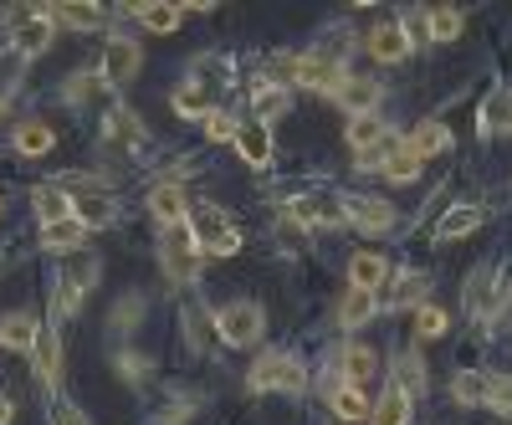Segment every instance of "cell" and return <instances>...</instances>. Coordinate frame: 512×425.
Listing matches in <instances>:
<instances>
[{
	"mask_svg": "<svg viewBox=\"0 0 512 425\" xmlns=\"http://www.w3.org/2000/svg\"><path fill=\"white\" fill-rule=\"evenodd\" d=\"M236 154L251 164V169H262V164H272V129L267 123H256V118H246L241 129H236Z\"/></svg>",
	"mask_w": 512,
	"mask_h": 425,
	"instance_id": "7c38bea8",
	"label": "cell"
},
{
	"mask_svg": "<svg viewBox=\"0 0 512 425\" xmlns=\"http://www.w3.org/2000/svg\"><path fill=\"white\" fill-rule=\"evenodd\" d=\"M374 313H379V297L364 287H349L338 297V328H364V323H374Z\"/></svg>",
	"mask_w": 512,
	"mask_h": 425,
	"instance_id": "7402d4cb",
	"label": "cell"
},
{
	"mask_svg": "<svg viewBox=\"0 0 512 425\" xmlns=\"http://www.w3.org/2000/svg\"><path fill=\"white\" fill-rule=\"evenodd\" d=\"M344 139H349V149H354V154H374V149H384V144H395V139H390V129H384V118H379V113L349 118Z\"/></svg>",
	"mask_w": 512,
	"mask_h": 425,
	"instance_id": "ac0fdd59",
	"label": "cell"
},
{
	"mask_svg": "<svg viewBox=\"0 0 512 425\" xmlns=\"http://www.w3.org/2000/svg\"><path fill=\"white\" fill-rule=\"evenodd\" d=\"M374 297H379V308H390V313L395 308H420L425 303V277L420 272H395V282L379 287Z\"/></svg>",
	"mask_w": 512,
	"mask_h": 425,
	"instance_id": "9a60e30c",
	"label": "cell"
},
{
	"mask_svg": "<svg viewBox=\"0 0 512 425\" xmlns=\"http://www.w3.org/2000/svg\"><path fill=\"white\" fill-rule=\"evenodd\" d=\"M344 216H349L354 226H364V231H390V226H395V205H390V200H374V195H354V200L344 205Z\"/></svg>",
	"mask_w": 512,
	"mask_h": 425,
	"instance_id": "e0dca14e",
	"label": "cell"
},
{
	"mask_svg": "<svg viewBox=\"0 0 512 425\" xmlns=\"http://www.w3.org/2000/svg\"><path fill=\"white\" fill-rule=\"evenodd\" d=\"M472 308L487 318V308H492V287H487V272H477V282H472Z\"/></svg>",
	"mask_w": 512,
	"mask_h": 425,
	"instance_id": "bcb514c9",
	"label": "cell"
},
{
	"mask_svg": "<svg viewBox=\"0 0 512 425\" xmlns=\"http://www.w3.org/2000/svg\"><path fill=\"white\" fill-rule=\"evenodd\" d=\"M108 139H113V144H139V139H144V123H139V113H123V108H113V113H108Z\"/></svg>",
	"mask_w": 512,
	"mask_h": 425,
	"instance_id": "e575fe53",
	"label": "cell"
},
{
	"mask_svg": "<svg viewBox=\"0 0 512 425\" xmlns=\"http://www.w3.org/2000/svg\"><path fill=\"white\" fill-rule=\"evenodd\" d=\"M451 395H456V405H487V374L461 369V374L451 379Z\"/></svg>",
	"mask_w": 512,
	"mask_h": 425,
	"instance_id": "1f68e13d",
	"label": "cell"
},
{
	"mask_svg": "<svg viewBox=\"0 0 512 425\" xmlns=\"http://www.w3.org/2000/svg\"><path fill=\"white\" fill-rule=\"evenodd\" d=\"M338 364H344V374H338V379H344V385H369V379L379 374V359L364 349V344H354V349H344V359H338Z\"/></svg>",
	"mask_w": 512,
	"mask_h": 425,
	"instance_id": "83f0119b",
	"label": "cell"
},
{
	"mask_svg": "<svg viewBox=\"0 0 512 425\" xmlns=\"http://www.w3.org/2000/svg\"><path fill=\"white\" fill-rule=\"evenodd\" d=\"M482 221H487V216H482V205H451L446 216H441V226H436V241L451 246V241H461V236H472Z\"/></svg>",
	"mask_w": 512,
	"mask_h": 425,
	"instance_id": "603a6c76",
	"label": "cell"
},
{
	"mask_svg": "<svg viewBox=\"0 0 512 425\" xmlns=\"http://www.w3.org/2000/svg\"><path fill=\"white\" fill-rule=\"evenodd\" d=\"M16 420V405H11V395H0V425H11Z\"/></svg>",
	"mask_w": 512,
	"mask_h": 425,
	"instance_id": "c3c4849f",
	"label": "cell"
},
{
	"mask_svg": "<svg viewBox=\"0 0 512 425\" xmlns=\"http://www.w3.org/2000/svg\"><path fill=\"white\" fill-rule=\"evenodd\" d=\"M466 26V16L456 6H431V41H456Z\"/></svg>",
	"mask_w": 512,
	"mask_h": 425,
	"instance_id": "d590c367",
	"label": "cell"
},
{
	"mask_svg": "<svg viewBox=\"0 0 512 425\" xmlns=\"http://www.w3.org/2000/svg\"><path fill=\"white\" fill-rule=\"evenodd\" d=\"M128 16H134L144 31H154V36H169L180 21H185V11L180 6H128Z\"/></svg>",
	"mask_w": 512,
	"mask_h": 425,
	"instance_id": "4316f807",
	"label": "cell"
},
{
	"mask_svg": "<svg viewBox=\"0 0 512 425\" xmlns=\"http://www.w3.org/2000/svg\"><path fill=\"white\" fill-rule=\"evenodd\" d=\"M57 26L93 31V26H103V6H57Z\"/></svg>",
	"mask_w": 512,
	"mask_h": 425,
	"instance_id": "74e56055",
	"label": "cell"
},
{
	"mask_svg": "<svg viewBox=\"0 0 512 425\" xmlns=\"http://www.w3.org/2000/svg\"><path fill=\"white\" fill-rule=\"evenodd\" d=\"M410 420V400L400 390H384V400L374 405V425H405Z\"/></svg>",
	"mask_w": 512,
	"mask_h": 425,
	"instance_id": "8d00e7d4",
	"label": "cell"
},
{
	"mask_svg": "<svg viewBox=\"0 0 512 425\" xmlns=\"http://www.w3.org/2000/svg\"><path fill=\"white\" fill-rule=\"evenodd\" d=\"M446 328H451L446 308H436V303H420V308H415V333H420V338H441Z\"/></svg>",
	"mask_w": 512,
	"mask_h": 425,
	"instance_id": "f35d334b",
	"label": "cell"
},
{
	"mask_svg": "<svg viewBox=\"0 0 512 425\" xmlns=\"http://www.w3.org/2000/svg\"><path fill=\"white\" fill-rule=\"evenodd\" d=\"M236 129H241V123H236L231 113H210V118H205V139H210V144H226V139H236Z\"/></svg>",
	"mask_w": 512,
	"mask_h": 425,
	"instance_id": "60d3db41",
	"label": "cell"
},
{
	"mask_svg": "<svg viewBox=\"0 0 512 425\" xmlns=\"http://www.w3.org/2000/svg\"><path fill=\"white\" fill-rule=\"evenodd\" d=\"M185 333H190V349H205V344H210V323H205V313H200V308H190V313H185Z\"/></svg>",
	"mask_w": 512,
	"mask_h": 425,
	"instance_id": "7bdbcfd3",
	"label": "cell"
},
{
	"mask_svg": "<svg viewBox=\"0 0 512 425\" xmlns=\"http://www.w3.org/2000/svg\"><path fill=\"white\" fill-rule=\"evenodd\" d=\"M169 108H175L180 118H200V123H205L210 113H216V93H210V88H205V82H195V77H185V82H180V88H175V93H169Z\"/></svg>",
	"mask_w": 512,
	"mask_h": 425,
	"instance_id": "4fadbf2b",
	"label": "cell"
},
{
	"mask_svg": "<svg viewBox=\"0 0 512 425\" xmlns=\"http://www.w3.org/2000/svg\"><path fill=\"white\" fill-rule=\"evenodd\" d=\"M487 410L512 415V379H487Z\"/></svg>",
	"mask_w": 512,
	"mask_h": 425,
	"instance_id": "b9f144b4",
	"label": "cell"
},
{
	"mask_svg": "<svg viewBox=\"0 0 512 425\" xmlns=\"http://www.w3.org/2000/svg\"><path fill=\"white\" fill-rule=\"evenodd\" d=\"M287 88L282 82H272V77H256V88H251V118L256 123H267V118H282L287 113Z\"/></svg>",
	"mask_w": 512,
	"mask_h": 425,
	"instance_id": "44dd1931",
	"label": "cell"
},
{
	"mask_svg": "<svg viewBox=\"0 0 512 425\" xmlns=\"http://www.w3.org/2000/svg\"><path fill=\"white\" fill-rule=\"evenodd\" d=\"M262 328H267V313L256 308V303H226L221 313H216V333H221V344H231V349H251L256 338H262Z\"/></svg>",
	"mask_w": 512,
	"mask_h": 425,
	"instance_id": "277c9868",
	"label": "cell"
},
{
	"mask_svg": "<svg viewBox=\"0 0 512 425\" xmlns=\"http://www.w3.org/2000/svg\"><path fill=\"white\" fill-rule=\"evenodd\" d=\"M185 226H190L195 246L210 251V257H236V251H241V231L231 226V216L221 205H195Z\"/></svg>",
	"mask_w": 512,
	"mask_h": 425,
	"instance_id": "7a4b0ae2",
	"label": "cell"
},
{
	"mask_svg": "<svg viewBox=\"0 0 512 425\" xmlns=\"http://www.w3.org/2000/svg\"><path fill=\"white\" fill-rule=\"evenodd\" d=\"M364 47H369V57H374V62L395 67V62H405V57H410V36L400 31V21H379V26L369 31Z\"/></svg>",
	"mask_w": 512,
	"mask_h": 425,
	"instance_id": "30bf717a",
	"label": "cell"
},
{
	"mask_svg": "<svg viewBox=\"0 0 512 425\" xmlns=\"http://www.w3.org/2000/svg\"><path fill=\"white\" fill-rule=\"evenodd\" d=\"M52 144H57V129L47 118H31V123H21V129L11 134V149L21 154V159H41V154H52Z\"/></svg>",
	"mask_w": 512,
	"mask_h": 425,
	"instance_id": "d6986e66",
	"label": "cell"
},
{
	"mask_svg": "<svg viewBox=\"0 0 512 425\" xmlns=\"http://www.w3.org/2000/svg\"><path fill=\"white\" fill-rule=\"evenodd\" d=\"M384 277H390V267H384L379 251H354V262H349V287H364V292H379Z\"/></svg>",
	"mask_w": 512,
	"mask_h": 425,
	"instance_id": "d4e9b609",
	"label": "cell"
},
{
	"mask_svg": "<svg viewBox=\"0 0 512 425\" xmlns=\"http://www.w3.org/2000/svg\"><path fill=\"white\" fill-rule=\"evenodd\" d=\"M507 134H512V123H507Z\"/></svg>",
	"mask_w": 512,
	"mask_h": 425,
	"instance_id": "816d5d0a",
	"label": "cell"
},
{
	"mask_svg": "<svg viewBox=\"0 0 512 425\" xmlns=\"http://www.w3.org/2000/svg\"><path fill=\"white\" fill-rule=\"evenodd\" d=\"M292 221L297 226H338L344 221V205L328 195H303V200H292Z\"/></svg>",
	"mask_w": 512,
	"mask_h": 425,
	"instance_id": "ffe728a7",
	"label": "cell"
},
{
	"mask_svg": "<svg viewBox=\"0 0 512 425\" xmlns=\"http://www.w3.org/2000/svg\"><path fill=\"white\" fill-rule=\"evenodd\" d=\"M246 390H251V395H267V390H282V395H303V390H308V369L297 364L292 354L272 349V354H262V359L251 364V374H246Z\"/></svg>",
	"mask_w": 512,
	"mask_h": 425,
	"instance_id": "6da1fadb",
	"label": "cell"
},
{
	"mask_svg": "<svg viewBox=\"0 0 512 425\" xmlns=\"http://www.w3.org/2000/svg\"><path fill=\"white\" fill-rule=\"evenodd\" d=\"M328 405H333V415H338V420H369V415H374L369 395H364L359 385H344V379H338V385H333Z\"/></svg>",
	"mask_w": 512,
	"mask_h": 425,
	"instance_id": "484cf974",
	"label": "cell"
},
{
	"mask_svg": "<svg viewBox=\"0 0 512 425\" xmlns=\"http://www.w3.org/2000/svg\"><path fill=\"white\" fill-rule=\"evenodd\" d=\"M47 425H88V415H82L72 400H57V405L47 410Z\"/></svg>",
	"mask_w": 512,
	"mask_h": 425,
	"instance_id": "ee69618b",
	"label": "cell"
},
{
	"mask_svg": "<svg viewBox=\"0 0 512 425\" xmlns=\"http://www.w3.org/2000/svg\"><path fill=\"white\" fill-rule=\"evenodd\" d=\"M57 41V6H26V21L11 31V47L31 62V57H41Z\"/></svg>",
	"mask_w": 512,
	"mask_h": 425,
	"instance_id": "5b68a950",
	"label": "cell"
},
{
	"mask_svg": "<svg viewBox=\"0 0 512 425\" xmlns=\"http://www.w3.org/2000/svg\"><path fill=\"white\" fill-rule=\"evenodd\" d=\"M200 257H205V251L195 246L190 226H169V231H164V241H159V267H164V277L175 282V287H190V282L200 277Z\"/></svg>",
	"mask_w": 512,
	"mask_h": 425,
	"instance_id": "3957f363",
	"label": "cell"
},
{
	"mask_svg": "<svg viewBox=\"0 0 512 425\" xmlns=\"http://www.w3.org/2000/svg\"><path fill=\"white\" fill-rule=\"evenodd\" d=\"M82 241H88V226H82L77 216L72 221H57V226H41V246L57 251V257H77Z\"/></svg>",
	"mask_w": 512,
	"mask_h": 425,
	"instance_id": "cb8c5ba5",
	"label": "cell"
},
{
	"mask_svg": "<svg viewBox=\"0 0 512 425\" xmlns=\"http://www.w3.org/2000/svg\"><path fill=\"white\" fill-rule=\"evenodd\" d=\"M21 72H26V57L16 47L0 52V103H11V93L21 88Z\"/></svg>",
	"mask_w": 512,
	"mask_h": 425,
	"instance_id": "836d02e7",
	"label": "cell"
},
{
	"mask_svg": "<svg viewBox=\"0 0 512 425\" xmlns=\"http://www.w3.org/2000/svg\"><path fill=\"white\" fill-rule=\"evenodd\" d=\"M31 210H36L41 226L72 221V190H62L57 180H52V185H36V190H31Z\"/></svg>",
	"mask_w": 512,
	"mask_h": 425,
	"instance_id": "5bb4252c",
	"label": "cell"
},
{
	"mask_svg": "<svg viewBox=\"0 0 512 425\" xmlns=\"http://www.w3.org/2000/svg\"><path fill=\"white\" fill-rule=\"evenodd\" d=\"M149 216L169 231V226H185L190 221V195H185V185L180 180H164V185H154V195H149Z\"/></svg>",
	"mask_w": 512,
	"mask_h": 425,
	"instance_id": "ba28073f",
	"label": "cell"
},
{
	"mask_svg": "<svg viewBox=\"0 0 512 425\" xmlns=\"http://www.w3.org/2000/svg\"><path fill=\"white\" fill-rule=\"evenodd\" d=\"M420 169H425V159H420L415 149L395 144L390 159H384V180H390V185H410V180H420Z\"/></svg>",
	"mask_w": 512,
	"mask_h": 425,
	"instance_id": "f1b7e54d",
	"label": "cell"
},
{
	"mask_svg": "<svg viewBox=\"0 0 512 425\" xmlns=\"http://www.w3.org/2000/svg\"><path fill=\"white\" fill-rule=\"evenodd\" d=\"M139 313H144V297H123V303L113 308V328H134Z\"/></svg>",
	"mask_w": 512,
	"mask_h": 425,
	"instance_id": "f6af8a7d",
	"label": "cell"
},
{
	"mask_svg": "<svg viewBox=\"0 0 512 425\" xmlns=\"http://www.w3.org/2000/svg\"><path fill=\"white\" fill-rule=\"evenodd\" d=\"M0 113H6V103H0Z\"/></svg>",
	"mask_w": 512,
	"mask_h": 425,
	"instance_id": "f907efd6",
	"label": "cell"
},
{
	"mask_svg": "<svg viewBox=\"0 0 512 425\" xmlns=\"http://www.w3.org/2000/svg\"><path fill=\"white\" fill-rule=\"evenodd\" d=\"M400 31L410 36V47H415V41H431V11H400Z\"/></svg>",
	"mask_w": 512,
	"mask_h": 425,
	"instance_id": "ab89813d",
	"label": "cell"
},
{
	"mask_svg": "<svg viewBox=\"0 0 512 425\" xmlns=\"http://www.w3.org/2000/svg\"><path fill=\"white\" fill-rule=\"evenodd\" d=\"M328 98L344 108L349 118H364V113L379 108V77H354V72H344V77L328 88Z\"/></svg>",
	"mask_w": 512,
	"mask_h": 425,
	"instance_id": "52a82bcc",
	"label": "cell"
},
{
	"mask_svg": "<svg viewBox=\"0 0 512 425\" xmlns=\"http://www.w3.org/2000/svg\"><path fill=\"white\" fill-rule=\"evenodd\" d=\"M507 123H512V93L497 88V93L482 103V134H497V129H507Z\"/></svg>",
	"mask_w": 512,
	"mask_h": 425,
	"instance_id": "d6a6232c",
	"label": "cell"
},
{
	"mask_svg": "<svg viewBox=\"0 0 512 425\" xmlns=\"http://www.w3.org/2000/svg\"><path fill=\"white\" fill-rule=\"evenodd\" d=\"M31 374H36L41 390H52L57 379H62V338H57L52 328H41V338H36V349H31Z\"/></svg>",
	"mask_w": 512,
	"mask_h": 425,
	"instance_id": "8fae6325",
	"label": "cell"
},
{
	"mask_svg": "<svg viewBox=\"0 0 512 425\" xmlns=\"http://www.w3.org/2000/svg\"><path fill=\"white\" fill-rule=\"evenodd\" d=\"M118 374H123V379H139V374H144V359H139V354H123V359H118Z\"/></svg>",
	"mask_w": 512,
	"mask_h": 425,
	"instance_id": "7dc6e473",
	"label": "cell"
},
{
	"mask_svg": "<svg viewBox=\"0 0 512 425\" xmlns=\"http://www.w3.org/2000/svg\"><path fill=\"white\" fill-rule=\"evenodd\" d=\"M72 216L88 226V231H103V226L118 221V205H113L103 190H82V195H72Z\"/></svg>",
	"mask_w": 512,
	"mask_h": 425,
	"instance_id": "2e32d148",
	"label": "cell"
},
{
	"mask_svg": "<svg viewBox=\"0 0 512 425\" xmlns=\"http://www.w3.org/2000/svg\"><path fill=\"white\" fill-rule=\"evenodd\" d=\"M36 338H41L36 313H26V308L0 313V349H11V354H31V349H36Z\"/></svg>",
	"mask_w": 512,
	"mask_h": 425,
	"instance_id": "9c48e42d",
	"label": "cell"
},
{
	"mask_svg": "<svg viewBox=\"0 0 512 425\" xmlns=\"http://www.w3.org/2000/svg\"><path fill=\"white\" fill-rule=\"evenodd\" d=\"M390 390H400L405 400H420L425 395V364L415 359V354H405L400 364H395V385Z\"/></svg>",
	"mask_w": 512,
	"mask_h": 425,
	"instance_id": "4dcf8cb0",
	"label": "cell"
},
{
	"mask_svg": "<svg viewBox=\"0 0 512 425\" xmlns=\"http://www.w3.org/2000/svg\"><path fill=\"white\" fill-rule=\"evenodd\" d=\"M144 67V52H139V41L134 36H108V47H103V62H98V77L113 82V88H123V82H134V72Z\"/></svg>",
	"mask_w": 512,
	"mask_h": 425,
	"instance_id": "8992f818",
	"label": "cell"
},
{
	"mask_svg": "<svg viewBox=\"0 0 512 425\" xmlns=\"http://www.w3.org/2000/svg\"><path fill=\"white\" fill-rule=\"evenodd\" d=\"M405 149H415L420 159H436V154H446V149H451V134L441 129V123H420V129H410Z\"/></svg>",
	"mask_w": 512,
	"mask_h": 425,
	"instance_id": "f546056e",
	"label": "cell"
},
{
	"mask_svg": "<svg viewBox=\"0 0 512 425\" xmlns=\"http://www.w3.org/2000/svg\"><path fill=\"white\" fill-rule=\"evenodd\" d=\"M0 216H6V190H0Z\"/></svg>",
	"mask_w": 512,
	"mask_h": 425,
	"instance_id": "681fc988",
	"label": "cell"
}]
</instances>
